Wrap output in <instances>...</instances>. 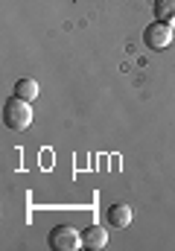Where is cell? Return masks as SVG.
Returning a JSON list of instances; mask_svg holds the SVG:
<instances>
[{
    "instance_id": "cell-1",
    "label": "cell",
    "mask_w": 175,
    "mask_h": 251,
    "mask_svg": "<svg viewBox=\"0 0 175 251\" xmlns=\"http://www.w3.org/2000/svg\"><path fill=\"white\" fill-rule=\"evenodd\" d=\"M3 123L9 126V128H15V131L29 128V123H32V108H29V102L21 100V97H12V100L3 105Z\"/></svg>"
},
{
    "instance_id": "cell-2",
    "label": "cell",
    "mask_w": 175,
    "mask_h": 251,
    "mask_svg": "<svg viewBox=\"0 0 175 251\" xmlns=\"http://www.w3.org/2000/svg\"><path fill=\"white\" fill-rule=\"evenodd\" d=\"M53 251H76L82 246V231H76L73 225H56L47 237Z\"/></svg>"
},
{
    "instance_id": "cell-3",
    "label": "cell",
    "mask_w": 175,
    "mask_h": 251,
    "mask_svg": "<svg viewBox=\"0 0 175 251\" xmlns=\"http://www.w3.org/2000/svg\"><path fill=\"white\" fill-rule=\"evenodd\" d=\"M143 41H146L149 50H158V53H161V50H167V47L173 44V26L155 21V24H149V26L143 29Z\"/></svg>"
},
{
    "instance_id": "cell-4",
    "label": "cell",
    "mask_w": 175,
    "mask_h": 251,
    "mask_svg": "<svg viewBox=\"0 0 175 251\" xmlns=\"http://www.w3.org/2000/svg\"><path fill=\"white\" fill-rule=\"evenodd\" d=\"M108 243V234H105V228H100V225H91V228H85L82 231V246L85 249H102Z\"/></svg>"
},
{
    "instance_id": "cell-5",
    "label": "cell",
    "mask_w": 175,
    "mask_h": 251,
    "mask_svg": "<svg viewBox=\"0 0 175 251\" xmlns=\"http://www.w3.org/2000/svg\"><path fill=\"white\" fill-rule=\"evenodd\" d=\"M131 222V207L128 204H111L108 207V225L111 228H125Z\"/></svg>"
},
{
    "instance_id": "cell-6",
    "label": "cell",
    "mask_w": 175,
    "mask_h": 251,
    "mask_svg": "<svg viewBox=\"0 0 175 251\" xmlns=\"http://www.w3.org/2000/svg\"><path fill=\"white\" fill-rule=\"evenodd\" d=\"M155 18L161 24H175V0H155Z\"/></svg>"
},
{
    "instance_id": "cell-7",
    "label": "cell",
    "mask_w": 175,
    "mask_h": 251,
    "mask_svg": "<svg viewBox=\"0 0 175 251\" xmlns=\"http://www.w3.org/2000/svg\"><path fill=\"white\" fill-rule=\"evenodd\" d=\"M15 97H21V100L32 102V100L38 97V82H35V79H21V82L15 85Z\"/></svg>"
}]
</instances>
